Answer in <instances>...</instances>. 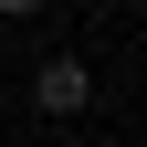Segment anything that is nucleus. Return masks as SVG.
<instances>
[{
    "label": "nucleus",
    "instance_id": "obj_1",
    "mask_svg": "<svg viewBox=\"0 0 147 147\" xmlns=\"http://www.w3.org/2000/svg\"><path fill=\"white\" fill-rule=\"evenodd\" d=\"M32 105H42V116H84V105H95V74L74 63V53H53V63L32 74Z\"/></svg>",
    "mask_w": 147,
    "mask_h": 147
},
{
    "label": "nucleus",
    "instance_id": "obj_2",
    "mask_svg": "<svg viewBox=\"0 0 147 147\" xmlns=\"http://www.w3.org/2000/svg\"><path fill=\"white\" fill-rule=\"evenodd\" d=\"M0 11H11V21H21V11H42V0H0Z\"/></svg>",
    "mask_w": 147,
    "mask_h": 147
}]
</instances>
